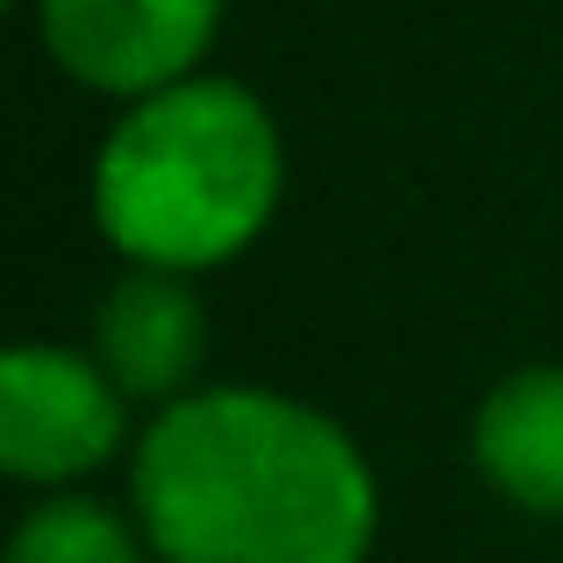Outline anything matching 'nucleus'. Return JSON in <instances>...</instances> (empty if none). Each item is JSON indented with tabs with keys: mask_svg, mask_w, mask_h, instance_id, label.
Returning <instances> with one entry per match:
<instances>
[{
	"mask_svg": "<svg viewBox=\"0 0 563 563\" xmlns=\"http://www.w3.org/2000/svg\"><path fill=\"white\" fill-rule=\"evenodd\" d=\"M129 514L157 563H364L378 471L314 399L278 385H192L129 450Z\"/></svg>",
	"mask_w": 563,
	"mask_h": 563,
	"instance_id": "f257e3e1",
	"label": "nucleus"
},
{
	"mask_svg": "<svg viewBox=\"0 0 563 563\" xmlns=\"http://www.w3.org/2000/svg\"><path fill=\"white\" fill-rule=\"evenodd\" d=\"M86 207L122 264L221 272L286 207V129L243 79L192 71L122 100L93 151Z\"/></svg>",
	"mask_w": 563,
	"mask_h": 563,
	"instance_id": "f03ea898",
	"label": "nucleus"
},
{
	"mask_svg": "<svg viewBox=\"0 0 563 563\" xmlns=\"http://www.w3.org/2000/svg\"><path fill=\"white\" fill-rule=\"evenodd\" d=\"M129 450V393L93 350L14 343L0 357V471L14 485L65 493Z\"/></svg>",
	"mask_w": 563,
	"mask_h": 563,
	"instance_id": "7ed1b4c3",
	"label": "nucleus"
},
{
	"mask_svg": "<svg viewBox=\"0 0 563 563\" xmlns=\"http://www.w3.org/2000/svg\"><path fill=\"white\" fill-rule=\"evenodd\" d=\"M229 0H36V43L71 86L143 100L207 65Z\"/></svg>",
	"mask_w": 563,
	"mask_h": 563,
	"instance_id": "20e7f679",
	"label": "nucleus"
},
{
	"mask_svg": "<svg viewBox=\"0 0 563 563\" xmlns=\"http://www.w3.org/2000/svg\"><path fill=\"white\" fill-rule=\"evenodd\" d=\"M93 350L108 378L143 407L186 399L207 372V307L186 272L122 264L114 286L93 300Z\"/></svg>",
	"mask_w": 563,
	"mask_h": 563,
	"instance_id": "39448f33",
	"label": "nucleus"
},
{
	"mask_svg": "<svg viewBox=\"0 0 563 563\" xmlns=\"http://www.w3.org/2000/svg\"><path fill=\"white\" fill-rule=\"evenodd\" d=\"M471 456L507 507L563 521V364H521L478 399Z\"/></svg>",
	"mask_w": 563,
	"mask_h": 563,
	"instance_id": "423d86ee",
	"label": "nucleus"
},
{
	"mask_svg": "<svg viewBox=\"0 0 563 563\" xmlns=\"http://www.w3.org/2000/svg\"><path fill=\"white\" fill-rule=\"evenodd\" d=\"M8 563H157V550L136 514H122L100 493L65 485V493H43L14 521Z\"/></svg>",
	"mask_w": 563,
	"mask_h": 563,
	"instance_id": "0eeeda50",
	"label": "nucleus"
}]
</instances>
